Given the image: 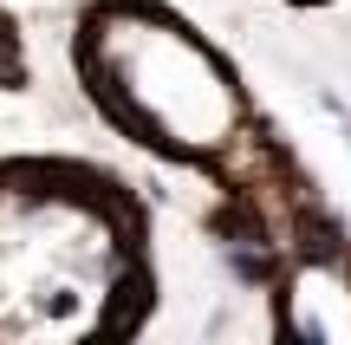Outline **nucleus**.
<instances>
[{
	"label": "nucleus",
	"mask_w": 351,
	"mask_h": 345,
	"mask_svg": "<svg viewBox=\"0 0 351 345\" xmlns=\"http://www.w3.org/2000/svg\"><path fill=\"white\" fill-rule=\"evenodd\" d=\"M111 281V235L72 202H0V333H85Z\"/></svg>",
	"instance_id": "f257e3e1"
}]
</instances>
